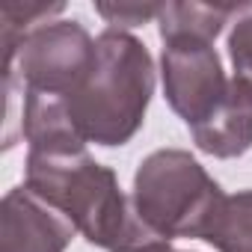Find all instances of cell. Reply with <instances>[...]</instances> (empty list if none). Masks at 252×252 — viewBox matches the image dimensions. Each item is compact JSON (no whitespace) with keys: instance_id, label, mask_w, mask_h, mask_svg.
Listing matches in <instances>:
<instances>
[{"instance_id":"7a4b0ae2","label":"cell","mask_w":252,"mask_h":252,"mask_svg":"<svg viewBox=\"0 0 252 252\" xmlns=\"http://www.w3.org/2000/svg\"><path fill=\"white\" fill-rule=\"evenodd\" d=\"M158 71L149 48L128 30H101L95 63L83 83L65 98L83 143L101 149L128 146L146 122Z\"/></svg>"},{"instance_id":"8992f818","label":"cell","mask_w":252,"mask_h":252,"mask_svg":"<svg viewBox=\"0 0 252 252\" xmlns=\"http://www.w3.org/2000/svg\"><path fill=\"white\" fill-rule=\"evenodd\" d=\"M77 228L27 184L0 202V252H65Z\"/></svg>"},{"instance_id":"4fadbf2b","label":"cell","mask_w":252,"mask_h":252,"mask_svg":"<svg viewBox=\"0 0 252 252\" xmlns=\"http://www.w3.org/2000/svg\"><path fill=\"white\" fill-rule=\"evenodd\" d=\"M95 12L113 30H131V27H143L149 21H158L163 12V3H104V0H98Z\"/></svg>"},{"instance_id":"8fae6325","label":"cell","mask_w":252,"mask_h":252,"mask_svg":"<svg viewBox=\"0 0 252 252\" xmlns=\"http://www.w3.org/2000/svg\"><path fill=\"white\" fill-rule=\"evenodd\" d=\"M65 3H45V0H24V3H6L0 9V45H3V57H9L27 33H33L42 24H51Z\"/></svg>"},{"instance_id":"6da1fadb","label":"cell","mask_w":252,"mask_h":252,"mask_svg":"<svg viewBox=\"0 0 252 252\" xmlns=\"http://www.w3.org/2000/svg\"><path fill=\"white\" fill-rule=\"evenodd\" d=\"M24 184L71 220L77 234L104 252H166L172 240L158 234L119 187L110 166L86 149L65 155L27 152Z\"/></svg>"},{"instance_id":"277c9868","label":"cell","mask_w":252,"mask_h":252,"mask_svg":"<svg viewBox=\"0 0 252 252\" xmlns=\"http://www.w3.org/2000/svg\"><path fill=\"white\" fill-rule=\"evenodd\" d=\"M95 63V39L80 21H51L21 39V45L3 57V80L30 92L68 98Z\"/></svg>"},{"instance_id":"9c48e42d","label":"cell","mask_w":252,"mask_h":252,"mask_svg":"<svg viewBox=\"0 0 252 252\" xmlns=\"http://www.w3.org/2000/svg\"><path fill=\"white\" fill-rule=\"evenodd\" d=\"M237 6L228 3H163V12L158 18L160 39L169 36H199L208 42H217L225 24H231Z\"/></svg>"},{"instance_id":"5bb4252c","label":"cell","mask_w":252,"mask_h":252,"mask_svg":"<svg viewBox=\"0 0 252 252\" xmlns=\"http://www.w3.org/2000/svg\"><path fill=\"white\" fill-rule=\"evenodd\" d=\"M166 252H187V249H166Z\"/></svg>"},{"instance_id":"7c38bea8","label":"cell","mask_w":252,"mask_h":252,"mask_svg":"<svg viewBox=\"0 0 252 252\" xmlns=\"http://www.w3.org/2000/svg\"><path fill=\"white\" fill-rule=\"evenodd\" d=\"M225 45H228V60L234 68V77H240L252 86V3L237 6Z\"/></svg>"},{"instance_id":"52a82bcc","label":"cell","mask_w":252,"mask_h":252,"mask_svg":"<svg viewBox=\"0 0 252 252\" xmlns=\"http://www.w3.org/2000/svg\"><path fill=\"white\" fill-rule=\"evenodd\" d=\"M190 134L202 155L217 160L243 158L252 149V86L240 77H231L222 104Z\"/></svg>"},{"instance_id":"5b68a950","label":"cell","mask_w":252,"mask_h":252,"mask_svg":"<svg viewBox=\"0 0 252 252\" xmlns=\"http://www.w3.org/2000/svg\"><path fill=\"white\" fill-rule=\"evenodd\" d=\"M160 83L163 98L172 113L187 125L199 128L228 95L231 77H225L222 60L214 42L199 36H169L160 39Z\"/></svg>"},{"instance_id":"ba28073f","label":"cell","mask_w":252,"mask_h":252,"mask_svg":"<svg viewBox=\"0 0 252 252\" xmlns=\"http://www.w3.org/2000/svg\"><path fill=\"white\" fill-rule=\"evenodd\" d=\"M18 134L27 143V152L45 155H65L83 152L86 143L77 134L65 98L21 89V110H18Z\"/></svg>"},{"instance_id":"3957f363","label":"cell","mask_w":252,"mask_h":252,"mask_svg":"<svg viewBox=\"0 0 252 252\" xmlns=\"http://www.w3.org/2000/svg\"><path fill=\"white\" fill-rule=\"evenodd\" d=\"M131 199L137 214L166 240H202L225 193L190 152L158 149L140 160Z\"/></svg>"},{"instance_id":"30bf717a","label":"cell","mask_w":252,"mask_h":252,"mask_svg":"<svg viewBox=\"0 0 252 252\" xmlns=\"http://www.w3.org/2000/svg\"><path fill=\"white\" fill-rule=\"evenodd\" d=\"M202 240L217 252H252V190L225 196Z\"/></svg>"}]
</instances>
